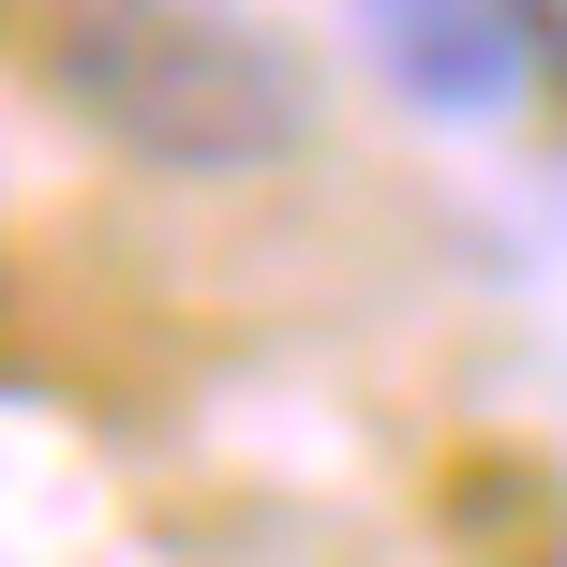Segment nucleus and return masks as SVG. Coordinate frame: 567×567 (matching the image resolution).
<instances>
[{"label": "nucleus", "instance_id": "obj_1", "mask_svg": "<svg viewBox=\"0 0 567 567\" xmlns=\"http://www.w3.org/2000/svg\"><path fill=\"white\" fill-rule=\"evenodd\" d=\"M30 60H45V105L150 179H269L329 120L269 0H45Z\"/></svg>", "mask_w": 567, "mask_h": 567}, {"label": "nucleus", "instance_id": "obj_2", "mask_svg": "<svg viewBox=\"0 0 567 567\" xmlns=\"http://www.w3.org/2000/svg\"><path fill=\"white\" fill-rule=\"evenodd\" d=\"M343 30L419 120H523L553 90V0H343Z\"/></svg>", "mask_w": 567, "mask_h": 567}]
</instances>
